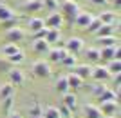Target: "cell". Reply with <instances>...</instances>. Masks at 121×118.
Here are the masks:
<instances>
[{"mask_svg": "<svg viewBox=\"0 0 121 118\" xmlns=\"http://www.w3.org/2000/svg\"><path fill=\"white\" fill-rule=\"evenodd\" d=\"M61 16H63V20H69L71 24H74L76 16L80 15V5H78V2H74V0H63L61 2Z\"/></svg>", "mask_w": 121, "mask_h": 118, "instance_id": "1", "label": "cell"}, {"mask_svg": "<svg viewBox=\"0 0 121 118\" xmlns=\"http://www.w3.org/2000/svg\"><path fill=\"white\" fill-rule=\"evenodd\" d=\"M31 71L36 78H49L51 76V64L45 60H36L31 67Z\"/></svg>", "mask_w": 121, "mask_h": 118, "instance_id": "2", "label": "cell"}, {"mask_svg": "<svg viewBox=\"0 0 121 118\" xmlns=\"http://www.w3.org/2000/svg\"><path fill=\"white\" fill-rule=\"evenodd\" d=\"M5 38H7V44H18V42H22L25 38V31L18 26L9 27L5 31Z\"/></svg>", "mask_w": 121, "mask_h": 118, "instance_id": "3", "label": "cell"}, {"mask_svg": "<svg viewBox=\"0 0 121 118\" xmlns=\"http://www.w3.org/2000/svg\"><path fill=\"white\" fill-rule=\"evenodd\" d=\"M83 46H85V42L81 40L80 36H71L65 44V51L71 53V55H78V53L83 51Z\"/></svg>", "mask_w": 121, "mask_h": 118, "instance_id": "4", "label": "cell"}, {"mask_svg": "<svg viewBox=\"0 0 121 118\" xmlns=\"http://www.w3.org/2000/svg\"><path fill=\"white\" fill-rule=\"evenodd\" d=\"M99 111L103 114V118H112V116H117L119 105H117V102H103L99 104Z\"/></svg>", "mask_w": 121, "mask_h": 118, "instance_id": "5", "label": "cell"}, {"mask_svg": "<svg viewBox=\"0 0 121 118\" xmlns=\"http://www.w3.org/2000/svg\"><path fill=\"white\" fill-rule=\"evenodd\" d=\"M43 22H45V27H49V29H60L65 20H63V16H61L60 11H54V13H51Z\"/></svg>", "mask_w": 121, "mask_h": 118, "instance_id": "6", "label": "cell"}, {"mask_svg": "<svg viewBox=\"0 0 121 118\" xmlns=\"http://www.w3.org/2000/svg\"><path fill=\"white\" fill-rule=\"evenodd\" d=\"M7 76H9V84L15 87V85H22V84L25 82V75L22 69H16V67H13V69H9L7 71Z\"/></svg>", "mask_w": 121, "mask_h": 118, "instance_id": "7", "label": "cell"}, {"mask_svg": "<svg viewBox=\"0 0 121 118\" xmlns=\"http://www.w3.org/2000/svg\"><path fill=\"white\" fill-rule=\"evenodd\" d=\"M92 80H96V82H105V80H108L110 78V73H108V69H107L105 66H96L92 67V75H91Z\"/></svg>", "mask_w": 121, "mask_h": 118, "instance_id": "8", "label": "cell"}, {"mask_svg": "<svg viewBox=\"0 0 121 118\" xmlns=\"http://www.w3.org/2000/svg\"><path fill=\"white\" fill-rule=\"evenodd\" d=\"M94 16H96V15H92V13H89V11H80V15L76 16L74 24H76L78 27H83V29H87V27H89V24L94 20Z\"/></svg>", "mask_w": 121, "mask_h": 118, "instance_id": "9", "label": "cell"}, {"mask_svg": "<svg viewBox=\"0 0 121 118\" xmlns=\"http://www.w3.org/2000/svg\"><path fill=\"white\" fill-rule=\"evenodd\" d=\"M71 73L78 75L81 80H87V78H91V75H92V66H89V64H78V66L72 67Z\"/></svg>", "mask_w": 121, "mask_h": 118, "instance_id": "10", "label": "cell"}, {"mask_svg": "<svg viewBox=\"0 0 121 118\" xmlns=\"http://www.w3.org/2000/svg\"><path fill=\"white\" fill-rule=\"evenodd\" d=\"M22 9L25 13H38V11L43 9V4H42V0H24Z\"/></svg>", "mask_w": 121, "mask_h": 118, "instance_id": "11", "label": "cell"}, {"mask_svg": "<svg viewBox=\"0 0 121 118\" xmlns=\"http://www.w3.org/2000/svg\"><path fill=\"white\" fill-rule=\"evenodd\" d=\"M65 55H67V51H65V47H61V46H54V47H51L49 53H47L49 60H51V62H58V64L61 62V58L65 57Z\"/></svg>", "mask_w": 121, "mask_h": 118, "instance_id": "12", "label": "cell"}, {"mask_svg": "<svg viewBox=\"0 0 121 118\" xmlns=\"http://www.w3.org/2000/svg\"><path fill=\"white\" fill-rule=\"evenodd\" d=\"M98 20H99L103 26H114L116 20H117V13H114V11H103V13H99Z\"/></svg>", "mask_w": 121, "mask_h": 118, "instance_id": "13", "label": "cell"}, {"mask_svg": "<svg viewBox=\"0 0 121 118\" xmlns=\"http://www.w3.org/2000/svg\"><path fill=\"white\" fill-rule=\"evenodd\" d=\"M83 116H85V118H103V114H101V111H99L98 105H94V104H87L85 107H83Z\"/></svg>", "mask_w": 121, "mask_h": 118, "instance_id": "14", "label": "cell"}, {"mask_svg": "<svg viewBox=\"0 0 121 118\" xmlns=\"http://www.w3.org/2000/svg\"><path fill=\"white\" fill-rule=\"evenodd\" d=\"M119 46H110V47H101L99 49V60H105V62H110L114 60V55H116V49Z\"/></svg>", "mask_w": 121, "mask_h": 118, "instance_id": "15", "label": "cell"}, {"mask_svg": "<svg viewBox=\"0 0 121 118\" xmlns=\"http://www.w3.org/2000/svg\"><path fill=\"white\" fill-rule=\"evenodd\" d=\"M61 38V31L60 29H49L47 27V35H45V42L49 46H56Z\"/></svg>", "mask_w": 121, "mask_h": 118, "instance_id": "16", "label": "cell"}, {"mask_svg": "<svg viewBox=\"0 0 121 118\" xmlns=\"http://www.w3.org/2000/svg\"><path fill=\"white\" fill-rule=\"evenodd\" d=\"M27 27H29L31 33H36V31H40V29L45 27V22L42 20L40 16H31L29 22H27Z\"/></svg>", "mask_w": 121, "mask_h": 118, "instance_id": "17", "label": "cell"}, {"mask_svg": "<svg viewBox=\"0 0 121 118\" xmlns=\"http://www.w3.org/2000/svg\"><path fill=\"white\" fill-rule=\"evenodd\" d=\"M13 18H18L15 11H13V9H9L7 5L0 4V22L4 24V22H7V20H13Z\"/></svg>", "mask_w": 121, "mask_h": 118, "instance_id": "18", "label": "cell"}, {"mask_svg": "<svg viewBox=\"0 0 121 118\" xmlns=\"http://www.w3.org/2000/svg\"><path fill=\"white\" fill-rule=\"evenodd\" d=\"M51 49V46L47 44L45 40H35L33 42V51L38 53V55H47Z\"/></svg>", "mask_w": 121, "mask_h": 118, "instance_id": "19", "label": "cell"}, {"mask_svg": "<svg viewBox=\"0 0 121 118\" xmlns=\"http://www.w3.org/2000/svg\"><path fill=\"white\" fill-rule=\"evenodd\" d=\"M63 105H65V107H69L71 109V111H74L76 109V104H78V98H76V94L72 91H69V93H65V94H63Z\"/></svg>", "mask_w": 121, "mask_h": 118, "instance_id": "20", "label": "cell"}, {"mask_svg": "<svg viewBox=\"0 0 121 118\" xmlns=\"http://www.w3.org/2000/svg\"><path fill=\"white\" fill-rule=\"evenodd\" d=\"M67 84H69V89H80L81 87V84L85 82V80H81L80 76H78V75H74V73H71V75H67Z\"/></svg>", "mask_w": 121, "mask_h": 118, "instance_id": "21", "label": "cell"}, {"mask_svg": "<svg viewBox=\"0 0 121 118\" xmlns=\"http://www.w3.org/2000/svg\"><path fill=\"white\" fill-rule=\"evenodd\" d=\"M98 100H99V104H103V102H117V100H119V94L114 93L112 89H107V91L103 93Z\"/></svg>", "mask_w": 121, "mask_h": 118, "instance_id": "22", "label": "cell"}, {"mask_svg": "<svg viewBox=\"0 0 121 118\" xmlns=\"http://www.w3.org/2000/svg\"><path fill=\"white\" fill-rule=\"evenodd\" d=\"M42 116H43V118H61L58 107H54V105H47V107H43V109H42Z\"/></svg>", "mask_w": 121, "mask_h": 118, "instance_id": "23", "label": "cell"}, {"mask_svg": "<svg viewBox=\"0 0 121 118\" xmlns=\"http://www.w3.org/2000/svg\"><path fill=\"white\" fill-rule=\"evenodd\" d=\"M11 96H15V87L7 82L0 87V100H5V98H11Z\"/></svg>", "mask_w": 121, "mask_h": 118, "instance_id": "24", "label": "cell"}, {"mask_svg": "<svg viewBox=\"0 0 121 118\" xmlns=\"http://www.w3.org/2000/svg\"><path fill=\"white\" fill-rule=\"evenodd\" d=\"M76 60H78V58H76V55H71V53H67L65 57L61 58L60 64H61L63 67H67V69H72L74 66H78V62H76Z\"/></svg>", "mask_w": 121, "mask_h": 118, "instance_id": "25", "label": "cell"}, {"mask_svg": "<svg viewBox=\"0 0 121 118\" xmlns=\"http://www.w3.org/2000/svg\"><path fill=\"white\" fill-rule=\"evenodd\" d=\"M54 89L58 93H61V94H65V93H69L71 89H69V84H67V78L65 76H60L58 80H56V84H54Z\"/></svg>", "mask_w": 121, "mask_h": 118, "instance_id": "26", "label": "cell"}, {"mask_svg": "<svg viewBox=\"0 0 121 118\" xmlns=\"http://www.w3.org/2000/svg\"><path fill=\"white\" fill-rule=\"evenodd\" d=\"M96 42L101 47H110V46H117V38L116 36H101V38H96Z\"/></svg>", "mask_w": 121, "mask_h": 118, "instance_id": "27", "label": "cell"}, {"mask_svg": "<svg viewBox=\"0 0 121 118\" xmlns=\"http://www.w3.org/2000/svg\"><path fill=\"white\" fill-rule=\"evenodd\" d=\"M94 35H96V38H101V36H114V26H103V24H101V27Z\"/></svg>", "mask_w": 121, "mask_h": 118, "instance_id": "28", "label": "cell"}, {"mask_svg": "<svg viewBox=\"0 0 121 118\" xmlns=\"http://www.w3.org/2000/svg\"><path fill=\"white\" fill-rule=\"evenodd\" d=\"M85 58L91 62H99V49H96V47H87L85 51Z\"/></svg>", "mask_w": 121, "mask_h": 118, "instance_id": "29", "label": "cell"}, {"mask_svg": "<svg viewBox=\"0 0 121 118\" xmlns=\"http://www.w3.org/2000/svg\"><path fill=\"white\" fill-rule=\"evenodd\" d=\"M22 49L18 46H16V44H7V46H4L2 47V53H4L5 57L9 58V57H13V55H16V53H20Z\"/></svg>", "mask_w": 121, "mask_h": 118, "instance_id": "30", "label": "cell"}, {"mask_svg": "<svg viewBox=\"0 0 121 118\" xmlns=\"http://www.w3.org/2000/svg\"><path fill=\"white\" fill-rule=\"evenodd\" d=\"M108 73H110V76H117L121 73V62L119 60H110V64H108Z\"/></svg>", "mask_w": 121, "mask_h": 118, "instance_id": "31", "label": "cell"}, {"mask_svg": "<svg viewBox=\"0 0 121 118\" xmlns=\"http://www.w3.org/2000/svg\"><path fill=\"white\" fill-rule=\"evenodd\" d=\"M107 89H108V87H107L105 84H101V82H96L94 85H92V91H91V93H92V94H94L96 98H99L101 94H103V93L107 91Z\"/></svg>", "mask_w": 121, "mask_h": 118, "instance_id": "32", "label": "cell"}, {"mask_svg": "<svg viewBox=\"0 0 121 118\" xmlns=\"http://www.w3.org/2000/svg\"><path fill=\"white\" fill-rule=\"evenodd\" d=\"M13 105H15V96L2 100V109H4V113H5V114L13 113Z\"/></svg>", "mask_w": 121, "mask_h": 118, "instance_id": "33", "label": "cell"}, {"mask_svg": "<svg viewBox=\"0 0 121 118\" xmlns=\"http://www.w3.org/2000/svg\"><path fill=\"white\" fill-rule=\"evenodd\" d=\"M42 4H43V7H47L51 13L58 11V7H60V2H58V0H42Z\"/></svg>", "mask_w": 121, "mask_h": 118, "instance_id": "34", "label": "cell"}, {"mask_svg": "<svg viewBox=\"0 0 121 118\" xmlns=\"http://www.w3.org/2000/svg\"><path fill=\"white\" fill-rule=\"evenodd\" d=\"M27 113H29V116H31V118L42 116V104H38V102H36L35 105H33V107H31L29 111H27Z\"/></svg>", "mask_w": 121, "mask_h": 118, "instance_id": "35", "label": "cell"}, {"mask_svg": "<svg viewBox=\"0 0 121 118\" xmlns=\"http://www.w3.org/2000/svg\"><path fill=\"white\" fill-rule=\"evenodd\" d=\"M24 60H25L24 51H20V53H16V55H13V57L7 58V62H9V64H22Z\"/></svg>", "mask_w": 121, "mask_h": 118, "instance_id": "36", "label": "cell"}, {"mask_svg": "<svg viewBox=\"0 0 121 118\" xmlns=\"http://www.w3.org/2000/svg\"><path fill=\"white\" fill-rule=\"evenodd\" d=\"M99 27H101V22L98 20V16H94V20H92L91 24H89V27H87V33H92V35H94Z\"/></svg>", "mask_w": 121, "mask_h": 118, "instance_id": "37", "label": "cell"}, {"mask_svg": "<svg viewBox=\"0 0 121 118\" xmlns=\"http://www.w3.org/2000/svg\"><path fill=\"white\" fill-rule=\"evenodd\" d=\"M58 111H60V116H61V118H72V111H71L69 107H65L63 104L58 107Z\"/></svg>", "mask_w": 121, "mask_h": 118, "instance_id": "38", "label": "cell"}, {"mask_svg": "<svg viewBox=\"0 0 121 118\" xmlns=\"http://www.w3.org/2000/svg\"><path fill=\"white\" fill-rule=\"evenodd\" d=\"M45 35H47V27H43V29H40V31H36V33H33L35 40H45Z\"/></svg>", "mask_w": 121, "mask_h": 118, "instance_id": "39", "label": "cell"}, {"mask_svg": "<svg viewBox=\"0 0 121 118\" xmlns=\"http://www.w3.org/2000/svg\"><path fill=\"white\" fill-rule=\"evenodd\" d=\"M9 62L7 60H4V62H0V71H9Z\"/></svg>", "mask_w": 121, "mask_h": 118, "instance_id": "40", "label": "cell"}, {"mask_svg": "<svg viewBox=\"0 0 121 118\" xmlns=\"http://www.w3.org/2000/svg\"><path fill=\"white\" fill-rule=\"evenodd\" d=\"M4 26L9 29V27H15L16 26V18H13V20H7V22H4Z\"/></svg>", "mask_w": 121, "mask_h": 118, "instance_id": "41", "label": "cell"}, {"mask_svg": "<svg viewBox=\"0 0 121 118\" xmlns=\"http://www.w3.org/2000/svg\"><path fill=\"white\" fill-rule=\"evenodd\" d=\"M91 4H94V5H103V4H107V0H91Z\"/></svg>", "mask_w": 121, "mask_h": 118, "instance_id": "42", "label": "cell"}, {"mask_svg": "<svg viewBox=\"0 0 121 118\" xmlns=\"http://www.w3.org/2000/svg\"><path fill=\"white\" fill-rule=\"evenodd\" d=\"M7 118H22V114H18V113H9V114H7Z\"/></svg>", "mask_w": 121, "mask_h": 118, "instance_id": "43", "label": "cell"}, {"mask_svg": "<svg viewBox=\"0 0 121 118\" xmlns=\"http://www.w3.org/2000/svg\"><path fill=\"white\" fill-rule=\"evenodd\" d=\"M112 4H114L116 9H119V7H121V0H112Z\"/></svg>", "mask_w": 121, "mask_h": 118, "instance_id": "44", "label": "cell"}, {"mask_svg": "<svg viewBox=\"0 0 121 118\" xmlns=\"http://www.w3.org/2000/svg\"><path fill=\"white\" fill-rule=\"evenodd\" d=\"M36 118H43V116H36Z\"/></svg>", "mask_w": 121, "mask_h": 118, "instance_id": "45", "label": "cell"}, {"mask_svg": "<svg viewBox=\"0 0 121 118\" xmlns=\"http://www.w3.org/2000/svg\"><path fill=\"white\" fill-rule=\"evenodd\" d=\"M112 118H117V116H112Z\"/></svg>", "mask_w": 121, "mask_h": 118, "instance_id": "46", "label": "cell"}, {"mask_svg": "<svg viewBox=\"0 0 121 118\" xmlns=\"http://www.w3.org/2000/svg\"><path fill=\"white\" fill-rule=\"evenodd\" d=\"M72 118H74V116H72Z\"/></svg>", "mask_w": 121, "mask_h": 118, "instance_id": "47", "label": "cell"}]
</instances>
